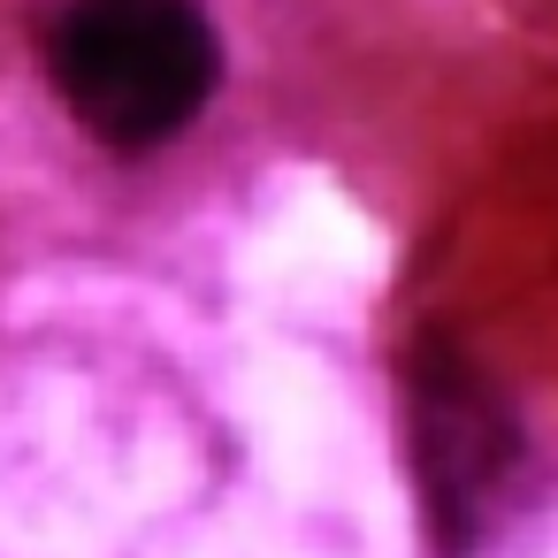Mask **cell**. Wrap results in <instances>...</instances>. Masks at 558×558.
Segmentation results:
<instances>
[{"instance_id":"obj_2","label":"cell","mask_w":558,"mask_h":558,"mask_svg":"<svg viewBox=\"0 0 558 558\" xmlns=\"http://www.w3.org/2000/svg\"><path fill=\"white\" fill-rule=\"evenodd\" d=\"M405 459L421 482L428 558H512L520 527L543 512L535 444L451 344H421L405 367Z\"/></svg>"},{"instance_id":"obj_1","label":"cell","mask_w":558,"mask_h":558,"mask_svg":"<svg viewBox=\"0 0 558 558\" xmlns=\"http://www.w3.org/2000/svg\"><path fill=\"white\" fill-rule=\"evenodd\" d=\"M32 54L70 131L116 161L169 154L222 93L207 0H32Z\"/></svg>"}]
</instances>
